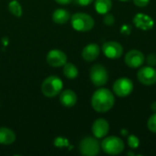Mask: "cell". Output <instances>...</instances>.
I'll list each match as a JSON object with an SVG mask.
<instances>
[{"label": "cell", "instance_id": "obj_1", "mask_svg": "<svg viewBox=\"0 0 156 156\" xmlns=\"http://www.w3.org/2000/svg\"><path fill=\"white\" fill-rule=\"evenodd\" d=\"M115 103L113 93L108 89H99L91 98V106L97 112L104 113L109 112Z\"/></svg>", "mask_w": 156, "mask_h": 156}, {"label": "cell", "instance_id": "obj_2", "mask_svg": "<svg viewBox=\"0 0 156 156\" xmlns=\"http://www.w3.org/2000/svg\"><path fill=\"white\" fill-rule=\"evenodd\" d=\"M63 89V82L62 80L55 76H49L46 78L41 85V91L44 96L48 98H53L58 95Z\"/></svg>", "mask_w": 156, "mask_h": 156}, {"label": "cell", "instance_id": "obj_3", "mask_svg": "<svg viewBox=\"0 0 156 156\" xmlns=\"http://www.w3.org/2000/svg\"><path fill=\"white\" fill-rule=\"evenodd\" d=\"M72 27L80 32H88L94 27V19L85 13H76L70 16Z\"/></svg>", "mask_w": 156, "mask_h": 156}, {"label": "cell", "instance_id": "obj_4", "mask_svg": "<svg viewBox=\"0 0 156 156\" xmlns=\"http://www.w3.org/2000/svg\"><path fill=\"white\" fill-rule=\"evenodd\" d=\"M101 147L102 151L107 154L117 155L122 153L125 145L121 138L117 136H109L101 142Z\"/></svg>", "mask_w": 156, "mask_h": 156}, {"label": "cell", "instance_id": "obj_5", "mask_svg": "<svg viewBox=\"0 0 156 156\" xmlns=\"http://www.w3.org/2000/svg\"><path fill=\"white\" fill-rule=\"evenodd\" d=\"M90 78L94 86L101 87L107 83L109 75L105 67L101 64H96L93 65L90 70Z\"/></svg>", "mask_w": 156, "mask_h": 156}, {"label": "cell", "instance_id": "obj_6", "mask_svg": "<svg viewBox=\"0 0 156 156\" xmlns=\"http://www.w3.org/2000/svg\"><path fill=\"white\" fill-rule=\"evenodd\" d=\"M79 149L82 155L95 156L100 153L101 145L97 139L92 137H85L80 141Z\"/></svg>", "mask_w": 156, "mask_h": 156}, {"label": "cell", "instance_id": "obj_7", "mask_svg": "<svg viewBox=\"0 0 156 156\" xmlns=\"http://www.w3.org/2000/svg\"><path fill=\"white\" fill-rule=\"evenodd\" d=\"M112 90L118 97L125 98L133 92V83L128 78H120L113 83Z\"/></svg>", "mask_w": 156, "mask_h": 156}, {"label": "cell", "instance_id": "obj_8", "mask_svg": "<svg viewBox=\"0 0 156 156\" xmlns=\"http://www.w3.org/2000/svg\"><path fill=\"white\" fill-rule=\"evenodd\" d=\"M137 79L144 85H154L156 83V69L152 66L143 67L137 72Z\"/></svg>", "mask_w": 156, "mask_h": 156}, {"label": "cell", "instance_id": "obj_9", "mask_svg": "<svg viewBox=\"0 0 156 156\" xmlns=\"http://www.w3.org/2000/svg\"><path fill=\"white\" fill-rule=\"evenodd\" d=\"M125 64L131 69H138L143 66L145 61L144 55L142 51L137 49H133L127 52L124 58Z\"/></svg>", "mask_w": 156, "mask_h": 156}, {"label": "cell", "instance_id": "obj_10", "mask_svg": "<svg viewBox=\"0 0 156 156\" xmlns=\"http://www.w3.org/2000/svg\"><path fill=\"white\" fill-rule=\"evenodd\" d=\"M102 52L109 58H119L123 53L122 46L116 41H107L102 45Z\"/></svg>", "mask_w": 156, "mask_h": 156}, {"label": "cell", "instance_id": "obj_11", "mask_svg": "<svg viewBox=\"0 0 156 156\" xmlns=\"http://www.w3.org/2000/svg\"><path fill=\"white\" fill-rule=\"evenodd\" d=\"M47 62L51 67H62L67 63V55L59 49H52L47 55Z\"/></svg>", "mask_w": 156, "mask_h": 156}, {"label": "cell", "instance_id": "obj_12", "mask_svg": "<svg viewBox=\"0 0 156 156\" xmlns=\"http://www.w3.org/2000/svg\"><path fill=\"white\" fill-rule=\"evenodd\" d=\"M134 26L142 30H150L154 27V19L146 15V14H143V13H138L134 16L133 20Z\"/></svg>", "mask_w": 156, "mask_h": 156}, {"label": "cell", "instance_id": "obj_13", "mask_svg": "<svg viewBox=\"0 0 156 156\" xmlns=\"http://www.w3.org/2000/svg\"><path fill=\"white\" fill-rule=\"evenodd\" d=\"M91 131H92L93 135L96 138H99V139L103 138L108 134L110 131L109 122L105 119H102V118L97 119L92 124Z\"/></svg>", "mask_w": 156, "mask_h": 156}, {"label": "cell", "instance_id": "obj_14", "mask_svg": "<svg viewBox=\"0 0 156 156\" xmlns=\"http://www.w3.org/2000/svg\"><path fill=\"white\" fill-rule=\"evenodd\" d=\"M100 47L95 44V43H91L87 45L81 53V56L83 58V59H85L86 61H94L95 59L98 58V57L100 56Z\"/></svg>", "mask_w": 156, "mask_h": 156}, {"label": "cell", "instance_id": "obj_15", "mask_svg": "<svg viewBox=\"0 0 156 156\" xmlns=\"http://www.w3.org/2000/svg\"><path fill=\"white\" fill-rule=\"evenodd\" d=\"M77 95L71 90H65L60 93L59 101L60 103L67 108H71L77 103Z\"/></svg>", "mask_w": 156, "mask_h": 156}, {"label": "cell", "instance_id": "obj_16", "mask_svg": "<svg viewBox=\"0 0 156 156\" xmlns=\"http://www.w3.org/2000/svg\"><path fill=\"white\" fill-rule=\"evenodd\" d=\"M16 141V134L15 133L6 127L0 128V144L9 145L12 144Z\"/></svg>", "mask_w": 156, "mask_h": 156}, {"label": "cell", "instance_id": "obj_17", "mask_svg": "<svg viewBox=\"0 0 156 156\" xmlns=\"http://www.w3.org/2000/svg\"><path fill=\"white\" fill-rule=\"evenodd\" d=\"M69 18H70V14L66 9H63V8L56 9L52 15L53 21L58 25L65 24L67 21L69 20Z\"/></svg>", "mask_w": 156, "mask_h": 156}, {"label": "cell", "instance_id": "obj_18", "mask_svg": "<svg viewBox=\"0 0 156 156\" xmlns=\"http://www.w3.org/2000/svg\"><path fill=\"white\" fill-rule=\"evenodd\" d=\"M95 9L101 15H105L109 13L112 9V0H96L95 1Z\"/></svg>", "mask_w": 156, "mask_h": 156}, {"label": "cell", "instance_id": "obj_19", "mask_svg": "<svg viewBox=\"0 0 156 156\" xmlns=\"http://www.w3.org/2000/svg\"><path fill=\"white\" fill-rule=\"evenodd\" d=\"M63 74L66 76V78L69 80H73L79 76V70H78V68L74 64L66 63L63 66Z\"/></svg>", "mask_w": 156, "mask_h": 156}, {"label": "cell", "instance_id": "obj_20", "mask_svg": "<svg viewBox=\"0 0 156 156\" xmlns=\"http://www.w3.org/2000/svg\"><path fill=\"white\" fill-rule=\"evenodd\" d=\"M8 10L12 15H14L16 17H20L22 16V6L16 0H12L8 4Z\"/></svg>", "mask_w": 156, "mask_h": 156}, {"label": "cell", "instance_id": "obj_21", "mask_svg": "<svg viewBox=\"0 0 156 156\" xmlns=\"http://www.w3.org/2000/svg\"><path fill=\"white\" fill-rule=\"evenodd\" d=\"M127 143H128V145L131 149L134 150V149H137L140 145V140L137 136L133 135V134H131L128 136L127 138Z\"/></svg>", "mask_w": 156, "mask_h": 156}, {"label": "cell", "instance_id": "obj_22", "mask_svg": "<svg viewBox=\"0 0 156 156\" xmlns=\"http://www.w3.org/2000/svg\"><path fill=\"white\" fill-rule=\"evenodd\" d=\"M147 127L148 129L156 133V112H154L149 119H148V122H147Z\"/></svg>", "mask_w": 156, "mask_h": 156}, {"label": "cell", "instance_id": "obj_23", "mask_svg": "<svg viewBox=\"0 0 156 156\" xmlns=\"http://www.w3.org/2000/svg\"><path fill=\"white\" fill-rule=\"evenodd\" d=\"M103 23L106 25V26H112L114 25L115 23V18H114V16L112 15V14H105V16L103 17Z\"/></svg>", "mask_w": 156, "mask_h": 156}, {"label": "cell", "instance_id": "obj_24", "mask_svg": "<svg viewBox=\"0 0 156 156\" xmlns=\"http://www.w3.org/2000/svg\"><path fill=\"white\" fill-rule=\"evenodd\" d=\"M146 63L148 66L154 67L156 65V55L154 53H151L146 58Z\"/></svg>", "mask_w": 156, "mask_h": 156}, {"label": "cell", "instance_id": "obj_25", "mask_svg": "<svg viewBox=\"0 0 156 156\" xmlns=\"http://www.w3.org/2000/svg\"><path fill=\"white\" fill-rule=\"evenodd\" d=\"M133 3L136 6L139 7H144L149 5L150 0H133Z\"/></svg>", "mask_w": 156, "mask_h": 156}, {"label": "cell", "instance_id": "obj_26", "mask_svg": "<svg viewBox=\"0 0 156 156\" xmlns=\"http://www.w3.org/2000/svg\"><path fill=\"white\" fill-rule=\"evenodd\" d=\"M74 1L77 5L85 6V5H89L90 4H91L94 0H74Z\"/></svg>", "mask_w": 156, "mask_h": 156}, {"label": "cell", "instance_id": "obj_27", "mask_svg": "<svg viewBox=\"0 0 156 156\" xmlns=\"http://www.w3.org/2000/svg\"><path fill=\"white\" fill-rule=\"evenodd\" d=\"M121 31H122V33H123V34H130V32H131V27H128L127 25H124V26H122V27L121 28Z\"/></svg>", "mask_w": 156, "mask_h": 156}, {"label": "cell", "instance_id": "obj_28", "mask_svg": "<svg viewBox=\"0 0 156 156\" xmlns=\"http://www.w3.org/2000/svg\"><path fill=\"white\" fill-rule=\"evenodd\" d=\"M55 1L60 5H69L70 3H72L73 0H55Z\"/></svg>", "mask_w": 156, "mask_h": 156}, {"label": "cell", "instance_id": "obj_29", "mask_svg": "<svg viewBox=\"0 0 156 156\" xmlns=\"http://www.w3.org/2000/svg\"><path fill=\"white\" fill-rule=\"evenodd\" d=\"M151 109H152L154 112H156V101L155 102H154V103L151 105Z\"/></svg>", "mask_w": 156, "mask_h": 156}, {"label": "cell", "instance_id": "obj_30", "mask_svg": "<svg viewBox=\"0 0 156 156\" xmlns=\"http://www.w3.org/2000/svg\"><path fill=\"white\" fill-rule=\"evenodd\" d=\"M121 1H128V0H121Z\"/></svg>", "mask_w": 156, "mask_h": 156}]
</instances>
